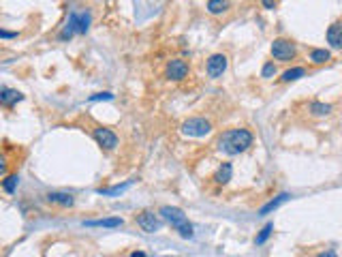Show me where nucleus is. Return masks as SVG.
Here are the masks:
<instances>
[{
    "label": "nucleus",
    "instance_id": "obj_17",
    "mask_svg": "<svg viewBox=\"0 0 342 257\" xmlns=\"http://www.w3.org/2000/svg\"><path fill=\"white\" fill-rule=\"evenodd\" d=\"M329 58H331V54L327 49H313V51H310V60H313L315 65H323V63H327Z\"/></svg>",
    "mask_w": 342,
    "mask_h": 257
},
{
    "label": "nucleus",
    "instance_id": "obj_20",
    "mask_svg": "<svg viewBox=\"0 0 342 257\" xmlns=\"http://www.w3.org/2000/svg\"><path fill=\"white\" fill-rule=\"evenodd\" d=\"M287 199H289V195H287V193H283V195H281V197H278V199H274V202H269L267 206H263V210H261V214H267L269 210H274V208H278V206H281L283 202H287Z\"/></svg>",
    "mask_w": 342,
    "mask_h": 257
},
{
    "label": "nucleus",
    "instance_id": "obj_10",
    "mask_svg": "<svg viewBox=\"0 0 342 257\" xmlns=\"http://www.w3.org/2000/svg\"><path fill=\"white\" fill-rule=\"evenodd\" d=\"M327 43L336 49H342V22H334L327 28Z\"/></svg>",
    "mask_w": 342,
    "mask_h": 257
},
{
    "label": "nucleus",
    "instance_id": "obj_1",
    "mask_svg": "<svg viewBox=\"0 0 342 257\" xmlns=\"http://www.w3.org/2000/svg\"><path fill=\"white\" fill-rule=\"evenodd\" d=\"M253 146V133L248 129H231L225 131L219 139V148L227 154H240Z\"/></svg>",
    "mask_w": 342,
    "mask_h": 257
},
{
    "label": "nucleus",
    "instance_id": "obj_13",
    "mask_svg": "<svg viewBox=\"0 0 342 257\" xmlns=\"http://www.w3.org/2000/svg\"><path fill=\"white\" fill-rule=\"evenodd\" d=\"M231 9V0H208V13L210 15H223Z\"/></svg>",
    "mask_w": 342,
    "mask_h": 257
},
{
    "label": "nucleus",
    "instance_id": "obj_9",
    "mask_svg": "<svg viewBox=\"0 0 342 257\" xmlns=\"http://www.w3.org/2000/svg\"><path fill=\"white\" fill-rule=\"evenodd\" d=\"M227 65H229V60H227L225 54H214L210 56L208 60V75L214 77V79H219L225 71H227Z\"/></svg>",
    "mask_w": 342,
    "mask_h": 257
},
{
    "label": "nucleus",
    "instance_id": "obj_18",
    "mask_svg": "<svg viewBox=\"0 0 342 257\" xmlns=\"http://www.w3.org/2000/svg\"><path fill=\"white\" fill-rule=\"evenodd\" d=\"M310 111H313L315 116H327L331 111V105L329 103H319V101H313L310 103Z\"/></svg>",
    "mask_w": 342,
    "mask_h": 257
},
{
    "label": "nucleus",
    "instance_id": "obj_22",
    "mask_svg": "<svg viewBox=\"0 0 342 257\" xmlns=\"http://www.w3.org/2000/svg\"><path fill=\"white\" fill-rule=\"evenodd\" d=\"M272 75H276V67H274V63H267L263 67V77H272Z\"/></svg>",
    "mask_w": 342,
    "mask_h": 257
},
{
    "label": "nucleus",
    "instance_id": "obj_15",
    "mask_svg": "<svg viewBox=\"0 0 342 257\" xmlns=\"http://www.w3.org/2000/svg\"><path fill=\"white\" fill-rule=\"evenodd\" d=\"M88 227H120L122 219H101V221H86Z\"/></svg>",
    "mask_w": 342,
    "mask_h": 257
},
{
    "label": "nucleus",
    "instance_id": "obj_12",
    "mask_svg": "<svg viewBox=\"0 0 342 257\" xmlns=\"http://www.w3.org/2000/svg\"><path fill=\"white\" fill-rule=\"evenodd\" d=\"M47 202L49 204H58V206H65V208H69V206H73V195L69 193H60V191H51L47 193Z\"/></svg>",
    "mask_w": 342,
    "mask_h": 257
},
{
    "label": "nucleus",
    "instance_id": "obj_6",
    "mask_svg": "<svg viewBox=\"0 0 342 257\" xmlns=\"http://www.w3.org/2000/svg\"><path fill=\"white\" fill-rule=\"evenodd\" d=\"M92 137L97 139V144L103 150H113L118 146V135L107 127H97L95 131H92Z\"/></svg>",
    "mask_w": 342,
    "mask_h": 257
},
{
    "label": "nucleus",
    "instance_id": "obj_23",
    "mask_svg": "<svg viewBox=\"0 0 342 257\" xmlns=\"http://www.w3.org/2000/svg\"><path fill=\"white\" fill-rule=\"evenodd\" d=\"M101 99L111 101V99H113V95H111V92H99V95H92V97H90V101H101Z\"/></svg>",
    "mask_w": 342,
    "mask_h": 257
},
{
    "label": "nucleus",
    "instance_id": "obj_25",
    "mask_svg": "<svg viewBox=\"0 0 342 257\" xmlns=\"http://www.w3.org/2000/svg\"><path fill=\"white\" fill-rule=\"evenodd\" d=\"M0 37H3V39H11V37H17V33H9V30H0Z\"/></svg>",
    "mask_w": 342,
    "mask_h": 257
},
{
    "label": "nucleus",
    "instance_id": "obj_2",
    "mask_svg": "<svg viewBox=\"0 0 342 257\" xmlns=\"http://www.w3.org/2000/svg\"><path fill=\"white\" fill-rule=\"evenodd\" d=\"M161 214H163L165 221L171 223V227H175V232H180L182 238H193V236H195L193 225L189 223L186 214H184L180 208H175V206H163Z\"/></svg>",
    "mask_w": 342,
    "mask_h": 257
},
{
    "label": "nucleus",
    "instance_id": "obj_27",
    "mask_svg": "<svg viewBox=\"0 0 342 257\" xmlns=\"http://www.w3.org/2000/svg\"><path fill=\"white\" fill-rule=\"evenodd\" d=\"M131 257H148V255L141 253V251H135V253H131Z\"/></svg>",
    "mask_w": 342,
    "mask_h": 257
},
{
    "label": "nucleus",
    "instance_id": "obj_8",
    "mask_svg": "<svg viewBox=\"0 0 342 257\" xmlns=\"http://www.w3.org/2000/svg\"><path fill=\"white\" fill-rule=\"evenodd\" d=\"M165 75H167L169 79H173V81H180V79H184L186 75H189V65H186L184 60H180V58H173V60H169L167 69H165Z\"/></svg>",
    "mask_w": 342,
    "mask_h": 257
},
{
    "label": "nucleus",
    "instance_id": "obj_14",
    "mask_svg": "<svg viewBox=\"0 0 342 257\" xmlns=\"http://www.w3.org/2000/svg\"><path fill=\"white\" fill-rule=\"evenodd\" d=\"M231 174H233L231 163H223V165L216 169V174H214V182L216 184H227V182L231 180Z\"/></svg>",
    "mask_w": 342,
    "mask_h": 257
},
{
    "label": "nucleus",
    "instance_id": "obj_4",
    "mask_svg": "<svg viewBox=\"0 0 342 257\" xmlns=\"http://www.w3.org/2000/svg\"><path fill=\"white\" fill-rule=\"evenodd\" d=\"M272 56L276 60H283V63H289V60H293L297 56V47L293 41L289 39H274L272 43Z\"/></svg>",
    "mask_w": 342,
    "mask_h": 257
},
{
    "label": "nucleus",
    "instance_id": "obj_7",
    "mask_svg": "<svg viewBox=\"0 0 342 257\" xmlns=\"http://www.w3.org/2000/svg\"><path fill=\"white\" fill-rule=\"evenodd\" d=\"M135 221H137V225L143 230V232H148V234H154L159 227H161V221H159V217L154 212H150V210H143V212H139L137 217H135Z\"/></svg>",
    "mask_w": 342,
    "mask_h": 257
},
{
    "label": "nucleus",
    "instance_id": "obj_5",
    "mask_svg": "<svg viewBox=\"0 0 342 257\" xmlns=\"http://www.w3.org/2000/svg\"><path fill=\"white\" fill-rule=\"evenodd\" d=\"M210 131H212V125H210V120H205V118H191L182 125V133L189 137H203V135H208Z\"/></svg>",
    "mask_w": 342,
    "mask_h": 257
},
{
    "label": "nucleus",
    "instance_id": "obj_26",
    "mask_svg": "<svg viewBox=\"0 0 342 257\" xmlns=\"http://www.w3.org/2000/svg\"><path fill=\"white\" fill-rule=\"evenodd\" d=\"M317 257H338V255H336L334 251H325V253H319Z\"/></svg>",
    "mask_w": 342,
    "mask_h": 257
},
{
    "label": "nucleus",
    "instance_id": "obj_16",
    "mask_svg": "<svg viewBox=\"0 0 342 257\" xmlns=\"http://www.w3.org/2000/svg\"><path fill=\"white\" fill-rule=\"evenodd\" d=\"M304 75H306V69H302V67H295V69H289V71H285V73H283V77H281V81H295V79L304 77Z\"/></svg>",
    "mask_w": 342,
    "mask_h": 257
},
{
    "label": "nucleus",
    "instance_id": "obj_3",
    "mask_svg": "<svg viewBox=\"0 0 342 257\" xmlns=\"http://www.w3.org/2000/svg\"><path fill=\"white\" fill-rule=\"evenodd\" d=\"M88 26H90V15L88 13H73V15L69 17V24L65 26V30L60 33V41L71 39L75 33L77 35H84L86 30H88Z\"/></svg>",
    "mask_w": 342,
    "mask_h": 257
},
{
    "label": "nucleus",
    "instance_id": "obj_19",
    "mask_svg": "<svg viewBox=\"0 0 342 257\" xmlns=\"http://www.w3.org/2000/svg\"><path fill=\"white\" fill-rule=\"evenodd\" d=\"M17 182H19V176H17V174H11V176H5V180H3V189H5L7 193H15Z\"/></svg>",
    "mask_w": 342,
    "mask_h": 257
},
{
    "label": "nucleus",
    "instance_id": "obj_24",
    "mask_svg": "<svg viewBox=\"0 0 342 257\" xmlns=\"http://www.w3.org/2000/svg\"><path fill=\"white\" fill-rule=\"evenodd\" d=\"M261 5H263L265 9H274V7L278 5V0H261Z\"/></svg>",
    "mask_w": 342,
    "mask_h": 257
},
{
    "label": "nucleus",
    "instance_id": "obj_21",
    "mask_svg": "<svg viewBox=\"0 0 342 257\" xmlns=\"http://www.w3.org/2000/svg\"><path fill=\"white\" fill-rule=\"evenodd\" d=\"M272 230H274V225H272V223H267L265 227L261 230V234L257 236V240H255V242H257V244H263V242L269 238V236H272Z\"/></svg>",
    "mask_w": 342,
    "mask_h": 257
},
{
    "label": "nucleus",
    "instance_id": "obj_11",
    "mask_svg": "<svg viewBox=\"0 0 342 257\" xmlns=\"http://www.w3.org/2000/svg\"><path fill=\"white\" fill-rule=\"evenodd\" d=\"M24 95L19 90H13V88H3V92H0V103H3L5 107H13L17 101H22Z\"/></svg>",
    "mask_w": 342,
    "mask_h": 257
}]
</instances>
